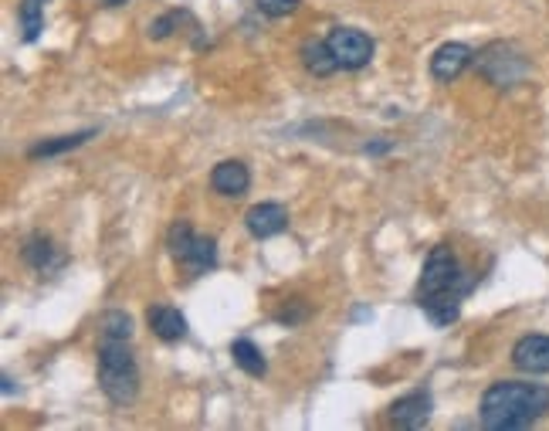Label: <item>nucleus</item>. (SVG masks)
<instances>
[{"label": "nucleus", "mask_w": 549, "mask_h": 431, "mask_svg": "<svg viewBox=\"0 0 549 431\" xmlns=\"http://www.w3.org/2000/svg\"><path fill=\"white\" fill-rule=\"evenodd\" d=\"M549 411V387L529 380H498L482 394V425L488 431L529 428Z\"/></svg>", "instance_id": "nucleus-1"}, {"label": "nucleus", "mask_w": 549, "mask_h": 431, "mask_svg": "<svg viewBox=\"0 0 549 431\" xmlns=\"http://www.w3.org/2000/svg\"><path fill=\"white\" fill-rule=\"evenodd\" d=\"M99 387L113 405H132L140 394V367L129 350V340L103 337L99 343Z\"/></svg>", "instance_id": "nucleus-2"}, {"label": "nucleus", "mask_w": 549, "mask_h": 431, "mask_svg": "<svg viewBox=\"0 0 549 431\" xmlns=\"http://www.w3.org/2000/svg\"><path fill=\"white\" fill-rule=\"evenodd\" d=\"M472 286L475 279L458 265L455 251L447 249V245H437V249H431V255H427V261H424L421 269L417 302L437 299V296H458V299H465L472 292Z\"/></svg>", "instance_id": "nucleus-3"}, {"label": "nucleus", "mask_w": 549, "mask_h": 431, "mask_svg": "<svg viewBox=\"0 0 549 431\" xmlns=\"http://www.w3.org/2000/svg\"><path fill=\"white\" fill-rule=\"evenodd\" d=\"M478 68H482V75H485L492 85H498V89H509V85L525 79V58L515 52L512 44H502V41L488 44L485 52L478 54Z\"/></svg>", "instance_id": "nucleus-4"}, {"label": "nucleus", "mask_w": 549, "mask_h": 431, "mask_svg": "<svg viewBox=\"0 0 549 431\" xmlns=\"http://www.w3.org/2000/svg\"><path fill=\"white\" fill-rule=\"evenodd\" d=\"M326 44H329L336 65L346 68V72H357V68L370 65L373 38L370 34H363V31H357V27H332Z\"/></svg>", "instance_id": "nucleus-5"}, {"label": "nucleus", "mask_w": 549, "mask_h": 431, "mask_svg": "<svg viewBox=\"0 0 549 431\" xmlns=\"http://www.w3.org/2000/svg\"><path fill=\"white\" fill-rule=\"evenodd\" d=\"M21 255H25V261L41 275V279H54V275L68 265V255H64V251L58 249L48 235H31L25 241Z\"/></svg>", "instance_id": "nucleus-6"}, {"label": "nucleus", "mask_w": 549, "mask_h": 431, "mask_svg": "<svg viewBox=\"0 0 549 431\" xmlns=\"http://www.w3.org/2000/svg\"><path fill=\"white\" fill-rule=\"evenodd\" d=\"M512 364L523 374H549V337L529 333L512 347Z\"/></svg>", "instance_id": "nucleus-7"}, {"label": "nucleus", "mask_w": 549, "mask_h": 431, "mask_svg": "<svg viewBox=\"0 0 549 431\" xmlns=\"http://www.w3.org/2000/svg\"><path fill=\"white\" fill-rule=\"evenodd\" d=\"M468 65H472V48L461 41H447L431 54V75L437 82H455Z\"/></svg>", "instance_id": "nucleus-8"}, {"label": "nucleus", "mask_w": 549, "mask_h": 431, "mask_svg": "<svg viewBox=\"0 0 549 431\" xmlns=\"http://www.w3.org/2000/svg\"><path fill=\"white\" fill-rule=\"evenodd\" d=\"M431 421V394L424 391H414L407 397H400L394 407H390V425L394 428H424Z\"/></svg>", "instance_id": "nucleus-9"}, {"label": "nucleus", "mask_w": 549, "mask_h": 431, "mask_svg": "<svg viewBox=\"0 0 549 431\" xmlns=\"http://www.w3.org/2000/svg\"><path fill=\"white\" fill-rule=\"evenodd\" d=\"M244 224L255 238H275L289 228V211L275 204V201H265V204H255V208L244 214Z\"/></svg>", "instance_id": "nucleus-10"}, {"label": "nucleus", "mask_w": 549, "mask_h": 431, "mask_svg": "<svg viewBox=\"0 0 549 431\" xmlns=\"http://www.w3.org/2000/svg\"><path fill=\"white\" fill-rule=\"evenodd\" d=\"M146 323H150V329H153L160 340L166 343H177L187 337V319H183V313H180L177 306H150L146 309Z\"/></svg>", "instance_id": "nucleus-11"}, {"label": "nucleus", "mask_w": 549, "mask_h": 431, "mask_svg": "<svg viewBox=\"0 0 549 431\" xmlns=\"http://www.w3.org/2000/svg\"><path fill=\"white\" fill-rule=\"evenodd\" d=\"M248 183H251V173L241 160H224L211 171V187L224 197H241L248 191Z\"/></svg>", "instance_id": "nucleus-12"}, {"label": "nucleus", "mask_w": 549, "mask_h": 431, "mask_svg": "<svg viewBox=\"0 0 549 431\" xmlns=\"http://www.w3.org/2000/svg\"><path fill=\"white\" fill-rule=\"evenodd\" d=\"M180 265L191 275H204L207 269H214V265H218V245H214V238H204V235L193 238V245L187 249V255L180 259Z\"/></svg>", "instance_id": "nucleus-13"}, {"label": "nucleus", "mask_w": 549, "mask_h": 431, "mask_svg": "<svg viewBox=\"0 0 549 431\" xmlns=\"http://www.w3.org/2000/svg\"><path fill=\"white\" fill-rule=\"evenodd\" d=\"M302 65L316 75V79H326V75H332L336 72V58H332V52H329V44L326 41H316V38H309V41H302Z\"/></svg>", "instance_id": "nucleus-14"}, {"label": "nucleus", "mask_w": 549, "mask_h": 431, "mask_svg": "<svg viewBox=\"0 0 549 431\" xmlns=\"http://www.w3.org/2000/svg\"><path fill=\"white\" fill-rule=\"evenodd\" d=\"M230 357H234V364L241 367L248 377H265V370H269V360H265V353L258 350L251 340H234L230 343Z\"/></svg>", "instance_id": "nucleus-15"}, {"label": "nucleus", "mask_w": 549, "mask_h": 431, "mask_svg": "<svg viewBox=\"0 0 549 431\" xmlns=\"http://www.w3.org/2000/svg\"><path fill=\"white\" fill-rule=\"evenodd\" d=\"M44 4H48V0H21L17 21H21V38L25 41L41 38V27H44Z\"/></svg>", "instance_id": "nucleus-16"}, {"label": "nucleus", "mask_w": 549, "mask_h": 431, "mask_svg": "<svg viewBox=\"0 0 549 431\" xmlns=\"http://www.w3.org/2000/svg\"><path fill=\"white\" fill-rule=\"evenodd\" d=\"M95 136V130H82V132H72V136H58V140H52V143H38L27 150V157L31 160H41V157H58V153H68V150H78V146L85 143V140H92Z\"/></svg>", "instance_id": "nucleus-17"}, {"label": "nucleus", "mask_w": 549, "mask_h": 431, "mask_svg": "<svg viewBox=\"0 0 549 431\" xmlns=\"http://www.w3.org/2000/svg\"><path fill=\"white\" fill-rule=\"evenodd\" d=\"M193 228L187 221H173V228H170V235H166V249H170V255H173V259H183V255H187V249H191L193 245Z\"/></svg>", "instance_id": "nucleus-18"}, {"label": "nucleus", "mask_w": 549, "mask_h": 431, "mask_svg": "<svg viewBox=\"0 0 549 431\" xmlns=\"http://www.w3.org/2000/svg\"><path fill=\"white\" fill-rule=\"evenodd\" d=\"M99 329H103V337H119V340H129V337H132V319H129L126 313H119V309H109V313L103 316Z\"/></svg>", "instance_id": "nucleus-19"}, {"label": "nucleus", "mask_w": 549, "mask_h": 431, "mask_svg": "<svg viewBox=\"0 0 549 431\" xmlns=\"http://www.w3.org/2000/svg\"><path fill=\"white\" fill-rule=\"evenodd\" d=\"M255 4H258V11L269 14V17H289V14L299 11L302 0H255Z\"/></svg>", "instance_id": "nucleus-20"}, {"label": "nucleus", "mask_w": 549, "mask_h": 431, "mask_svg": "<svg viewBox=\"0 0 549 431\" xmlns=\"http://www.w3.org/2000/svg\"><path fill=\"white\" fill-rule=\"evenodd\" d=\"M177 21H180V14H166V17H160L156 24H150V34H153V38H166V34L173 31V24H177Z\"/></svg>", "instance_id": "nucleus-21"}, {"label": "nucleus", "mask_w": 549, "mask_h": 431, "mask_svg": "<svg viewBox=\"0 0 549 431\" xmlns=\"http://www.w3.org/2000/svg\"><path fill=\"white\" fill-rule=\"evenodd\" d=\"M306 316H309L306 306H295V309H281V313H279V323H289V327H295V323H302Z\"/></svg>", "instance_id": "nucleus-22"}, {"label": "nucleus", "mask_w": 549, "mask_h": 431, "mask_svg": "<svg viewBox=\"0 0 549 431\" xmlns=\"http://www.w3.org/2000/svg\"><path fill=\"white\" fill-rule=\"evenodd\" d=\"M367 153H387V143H373V146H367Z\"/></svg>", "instance_id": "nucleus-23"}, {"label": "nucleus", "mask_w": 549, "mask_h": 431, "mask_svg": "<svg viewBox=\"0 0 549 431\" xmlns=\"http://www.w3.org/2000/svg\"><path fill=\"white\" fill-rule=\"evenodd\" d=\"M4 394H14V380L4 374Z\"/></svg>", "instance_id": "nucleus-24"}, {"label": "nucleus", "mask_w": 549, "mask_h": 431, "mask_svg": "<svg viewBox=\"0 0 549 431\" xmlns=\"http://www.w3.org/2000/svg\"><path fill=\"white\" fill-rule=\"evenodd\" d=\"M105 7H123V4H126V0H103Z\"/></svg>", "instance_id": "nucleus-25"}]
</instances>
